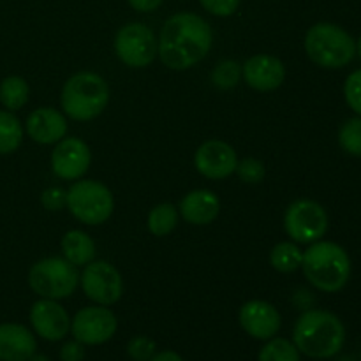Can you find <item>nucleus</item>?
I'll list each match as a JSON object with an SVG mask.
<instances>
[{
    "label": "nucleus",
    "mask_w": 361,
    "mask_h": 361,
    "mask_svg": "<svg viewBox=\"0 0 361 361\" xmlns=\"http://www.w3.org/2000/svg\"><path fill=\"white\" fill-rule=\"evenodd\" d=\"M305 51L319 67L341 69L355 59L356 41L338 25L321 21L307 30Z\"/></svg>",
    "instance_id": "obj_5"
},
{
    "label": "nucleus",
    "mask_w": 361,
    "mask_h": 361,
    "mask_svg": "<svg viewBox=\"0 0 361 361\" xmlns=\"http://www.w3.org/2000/svg\"><path fill=\"white\" fill-rule=\"evenodd\" d=\"M127 353L134 361H150L155 355V342L145 335H140V337L130 338Z\"/></svg>",
    "instance_id": "obj_30"
},
{
    "label": "nucleus",
    "mask_w": 361,
    "mask_h": 361,
    "mask_svg": "<svg viewBox=\"0 0 361 361\" xmlns=\"http://www.w3.org/2000/svg\"><path fill=\"white\" fill-rule=\"evenodd\" d=\"M30 323L35 334L49 342L62 341L71 330V319L67 310L56 300L42 298L32 305Z\"/></svg>",
    "instance_id": "obj_14"
},
{
    "label": "nucleus",
    "mask_w": 361,
    "mask_h": 361,
    "mask_svg": "<svg viewBox=\"0 0 361 361\" xmlns=\"http://www.w3.org/2000/svg\"><path fill=\"white\" fill-rule=\"evenodd\" d=\"M41 203L49 212L63 210L67 207V190L62 187H49L42 192Z\"/></svg>",
    "instance_id": "obj_31"
},
{
    "label": "nucleus",
    "mask_w": 361,
    "mask_h": 361,
    "mask_svg": "<svg viewBox=\"0 0 361 361\" xmlns=\"http://www.w3.org/2000/svg\"><path fill=\"white\" fill-rule=\"evenodd\" d=\"M67 208L83 224L99 226L111 217L115 201L104 183L80 180L67 190Z\"/></svg>",
    "instance_id": "obj_7"
},
{
    "label": "nucleus",
    "mask_w": 361,
    "mask_h": 361,
    "mask_svg": "<svg viewBox=\"0 0 361 361\" xmlns=\"http://www.w3.org/2000/svg\"><path fill=\"white\" fill-rule=\"evenodd\" d=\"M242 76V66L235 60H222L212 71V83L221 90H231L238 85Z\"/></svg>",
    "instance_id": "obj_27"
},
{
    "label": "nucleus",
    "mask_w": 361,
    "mask_h": 361,
    "mask_svg": "<svg viewBox=\"0 0 361 361\" xmlns=\"http://www.w3.org/2000/svg\"><path fill=\"white\" fill-rule=\"evenodd\" d=\"M62 252L66 259L74 267H87L95 257V243L87 233L73 229L63 235Z\"/></svg>",
    "instance_id": "obj_20"
},
{
    "label": "nucleus",
    "mask_w": 361,
    "mask_h": 361,
    "mask_svg": "<svg viewBox=\"0 0 361 361\" xmlns=\"http://www.w3.org/2000/svg\"><path fill=\"white\" fill-rule=\"evenodd\" d=\"M28 361H48V360H46V356H42V355H34Z\"/></svg>",
    "instance_id": "obj_36"
},
{
    "label": "nucleus",
    "mask_w": 361,
    "mask_h": 361,
    "mask_svg": "<svg viewBox=\"0 0 361 361\" xmlns=\"http://www.w3.org/2000/svg\"><path fill=\"white\" fill-rule=\"evenodd\" d=\"M204 11L219 18H228L236 13L240 6V0H200Z\"/></svg>",
    "instance_id": "obj_32"
},
{
    "label": "nucleus",
    "mask_w": 361,
    "mask_h": 361,
    "mask_svg": "<svg viewBox=\"0 0 361 361\" xmlns=\"http://www.w3.org/2000/svg\"><path fill=\"white\" fill-rule=\"evenodd\" d=\"M80 281L85 295L99 305H113L123 295L122 275L106 261L88 263Z\"/></svg>",
    "instance_id": "obj_10"
},
{
    "label": "nucleus",
    "mask_w": 361,
    "mask_h": 361,
    "mask_svg": "<svg viewBox=\"0 0 361 361\" xmlns=\"http://www.w3.org/2000/svg\"><path fill=\"white\" fill-rule=\"evenodd\" d=\"M23 141V126L13 111H0V155L13 154Z\"/></svg>",
    "instance_id": "obj_21"
},
{
    "label": "nucleus",
    "mask_w": 361,
    "mask_h": 361,
    "mask_svg": "<svg viewBox=\"0 0 361 361\" xmlns=\"http://www.w3.org/2000/svg\"><path fill=\"white\" fill-rule=\"evenodd\" d=\"M27 134L41 145H53L67 134V120L53 108H39L27 118Z\"/></svg>",
    "instance_id": "obj_18"
},
{
    "label": "nucleus",
    "mask_w": 361,
    "mask_h": 361,
    "mask_svg": "<svg viewBox=\"0 0 361 361\" xmlns=\"http://www.w3.org/2000/svg\"><path fill=\"white\" fill-rule=\"evenodd\" d=\"M28 284L41 298L62 300L73 295L80 284L76 267L62 257L37 261L28 271Z\"/></svg>",
    "instance_id": "obj_6"
},
{
    "label": "nucleus",
    "mask_w": 361,
    "mask_h": 361,
    "mask_svg": "<svg viewBox=\"0 0 361 361\" xmlns=\"http://www.w3.org/2000/svg\"><path fill=\"white\" fill-rule=\"evenodd\" d=\"M242 76L250 88L259 92L277 90L286 78L284 63L274 55H254L242 66Z\"/></svg>",
    "instance_id": "obj_16"
},
{
    "label": "nucleus",
    "mask_w": 361,
    "mask_h": 361,
    "mask_svg": "<svg viewBox=\"0 0 361 361\" xmlns=\"http://www.w3.org/2000/svg\"><path fill=\"white\" fill-rule=\"evenodd\" d=\"M238 157L231 145L221 140L204 141L194 155V166L208 180H224L236 171Z\"/></svg>",
    "instance_id": "obj_12"
},
{
    "label": "nucleus",
    "mask_w": 361,
    "mask_h": 361,
    "mask_svg": "<svg viewBox=\"0 0 361 361\" xmlns=\"http://www.w3.org/2000/svg\"><path fill=\"white\" fill-rule=\"evenodd\" d=\"M150 361H183V358L175 351H162L152 356Z\"/></svg>",
    "instance_id": "obj_35"
},
{
    "label": "nucleus",
    "mask_w": 361,
    "mask_h": 361,
    "mask_svg": "<svg viewBox=\"0 0 361 361\" xmlns=\"http://www.w3.org/2000/svg\"><path fill=\"white\" fill-rule=\"evenodd\" d=\"M28 101V85L21 76H7L0 83V102L9 111L21 109Z\"/></svg>",
    "instance_id": "obj_23"
},
{
    "label": "nucleus",
    "mask_w": 361,
    "mask_h": 361,
    "mask_svg": "<svg viewBox=\"0 0 361 361\" xmlns=\"http://www.w3.org/2000/svg\"><path fill=\"white\" fill-rule=\"evenodd\" d=\"M338 145L345 154L361 157V116H355L342 123L338 130Z\"/></svg>",
    "instance_id": "obj_26"
},
{
    "label": "nucleus",
    "mask_w": 361,
    "mask_h": 361,
    "mask_svg": "<svg viewBox=\"0 0 361 361\" xmlns=\"http://www.w3.org/2000/svg\"><path fill=\"white\" fill-rule=\"evenodd\" d=\"M214 42L210 25L194 13L173 14L162 25L157 55L173 71H187L208 55Z\"/></svg>",
    "instance_id": "obj_1"
},
{
    "label": "nucleus",
    "mask_w": 361,
    "mask_h": 361,
    "mask_svg": "<svg viewBox=\"0 0 361 361\" xmlns=\"http://www.w3.org/2000/svg\"><path fill=\"white\" fill-rule=\"evenodd\" d=\"M62 109L69 118L88 122L101 115L109 102V87L95 73H78L62 88Z\"/></svg>",
    "instance_id": "obj_4"
},
{
    "label": "nucleus",
    "mask_w": 361,
    "mask_h": 361,
    "mask_svg": "<svg viewBox=\"0 0 361 361\" xmlns=\"http://www.w3.org/2000/svg\"><path fill=\"white\" fill-rule=\"evenodd\" d=\"M115 51L126 66L147 67L157 56V39L147 25H123L115 37Z\"/></svg>",
    "instance_id": "obj_9"
},
{
    "label": "nucleus",
    "mask_w": 361,
    "mask_h": 361,
    "mask_svg": "<svg viewBox=\"0 0 361 361\" xmlns=\"http://www.w3.org/2000/svg\"><path fill=\"white\" fill-rule=\"evenodd\" d=\"M302 270L316 289L323 293H338L351 277V259L338 243L317 240L303 252Z\"/></svg>",
    "instance_id": "obj_3"
},
{
    "label": "nucleus",
    "mask_w": 361,
    "mask_h": 361,
    "mask_svg": "<svg viewBox=\"0 0 361 361\" xmlns=\"http://www.w3.org/2000/svg\"><path fill=\"white\" fill-rule=\"evenodd\" d=\"M221 200L212 190L200 189L185 194L180 201V214L189 224L207 226L219 217Z\"/></svg>",
    "instance_id": "obj_19"
},
{
    "label": "nucleus",
    "mask_w": 361,
    "mask_h": 361,
    "mask_svg": "<svg viewBox=\"0 0 361 361\" xmlns=\"http://www.w3.org/2000/svg\"><path fill=\"white\" fill-rule=\"evenodd\" d=\"M284 228L296 243H314L326 235L328 214L316 201L298 200L286 210Z\"/></svg>",
    "instance_id": "obj_8"
},
{
    "label": "nucleus",
    "mask_w": 361,
    "mask_h": 361,
    "mask_svg": "<svg viewBox=\"0 0 361 361\" xmlns=\"http://www.w3.org/2000/svg\"><path fill=\"white\" fill-rule=\"evenodd\" d=\"M344 342V324L328 310H307L293 328V344L314 360H328L338 355Z\"/></svg>",
    "instance_id": "obj_2"
},
{
    "label": "nucleus",
    "mask_w": 361,
    "mask_h": 361,
    "mask_svg": "<svg viewBox=\"0 0 361 361\" xmlns=\"http://www.w3.org/2000/svg\"><path fill=\"white\" fill-rule=\"evenodd\" d=\"M134 11L137 13H152V11L159 9L162 0H127Z\"/></svg>",
    "instance_id": "obj_34"
},
{
    "label": "nucleus",
    "mask_w": 361,
    "mask_h": 361,
    "mask_svg": "<svg viewBox=\"0 0 361 361\" xmlns=\"http://www.w3.org/2000/svg\"><path fill=\"white\" fill-rule=\"evenodd\" d=\"M37 351L34 334L23 324H0V361H28Z\"/></svg>",
    "instance_id": "obj_17"
},
{
    "label": "nucleus",
    "mask_w": 361,
    "mask_h": 361,
    "mask_svg": "<svg viewBox=\"0 0 361 361\" xmlns=\"http://www.w3.org/2000/svg\"><path fill=\"white\" fill-rule=\"evenodd\" d=\"M236 173H238L242 182L259 183L261 180L264 178L267 169H264V164L261 161H257V159H252V157H247L243 159V161H238V164H236Z\"/></svg>",
    "instance_id": "obj_29"
},
{
    "label": "nucleus",
    "mask_w": 361,
    "mask_h": 361,
    "mask_svg": "<svg viewBox=\"0 0 361 361\" xmlns=\"http://www.w3.org/2000/svg\"><path fill=\"white\" fill-rule=\"evenodd\" d=\"M240 324L250 337L257 341H270L281 330V314L271 303L250 300L240 309Z\"/></svg>",
    "instance_id": "obj_15"
},
{
    "label": "nucleus",
    "mask_w": 361,
    "mask_h": 361,
    "mask_svg": "<svg viewBox=\"0 0 361 361\" xmlns=\"http://www.w3.org/2000/svg\"><path fill=\"white\" fill-rule=\"evenodd\" d=\"M344 97L349 108L361 116V69L355 71L345 78Z\"/></svg>",
    "instance_id": "obj_28"
},
{
    "label": "nucleus",
    "mask_w": 361,
    "mask_h": 361,
    "mask_svg": "<svg viewBox=\"0 0 361 361\" xmlns=\"http://www.w3.org/2000/svg\"><path fill=\"white\" fill-rule=\"evenodd\" d=\"M90 162V148L80 137H63L51 154L53 173L62 180L81 178L88 171Z\"/></svg>",
    "instance_id": "obj_13"
},
{
    "label": "nucleus",
    "mask_w": 361,
    "mask_h": 361,
    "mask_svg": "<svg viewBox=\"0 0 361 361\" xmlns=\"http://www.w3.org/2000/svg\"><path fill=\"white\" fill-rule=\"evenodd\" d=\"M85 356L83 344H80L78 341L67 342L60 349V360L62 361H81Z\"/></svg>",
    "instance_id": "obj_33"
},
{
    "label": "nucleus",
    "mask_w": 361,
    "mask_h": 361,
    "mask_svg": "<svg viewBox=\"0 0 361 361\" xmlns=\"http://www.w3.org/2000/svg\"><path fill=\"white\" fill-rule=\"evenodd\" d=\"M257 361H300V351L288 338H270L259 351Z\"/></svg>",
    "instance_id": "obj_25"
},
{
    "label": "nucleus",
    "mask_w": 361,
    "mask_h": 361,
    "mask_svg": "<svg viewBox=\"0 0 361 361\" xmlns=\"http://www.w3.org/2000/svg\"><path fill=\"white\" fill-rule=\"evenodd\" d=\"M303 252L298 245L293 242H282L271 249L270 263L281 274H291L302 268Z\"/></svg>",
    "instance_id": "obj_22"
},
{
    "label": "nucleus",
    "mask_w": 361,
    "mask_h": 361,
    "mask_svg": "<svg viewBox=\"0 0 361 361\" xmlns=\"http://www.w3.org/2000/svg\"><path fill=\"white\" fill-rule=\"evenodd\" d=\"M356 53H358V56L361 59V35L358 37V42H356Z\"/></svg>",
    "instance_id": "obj_37"
},
{
    "label": "nucleus",
    "mask_w": 361,
    "mask_h": 361,
    "mask_svg": "<svg viewBox=\"0 0 361 361\" xmlns=\"http://www.w3.org/2000/svg\"><path fill=\"white\" fill-rule=\"evenodd\" d=\"M116 317L106 307H85L74 316L71 331L83 345H101L115 335Z\"/></svg>",
    "instance_id": "obj_11"
},
{
    "label": "nucleus",
    "mask_w": 361,
    "mask_h": 361,
    "mask_svg": "<svg viewBox=\"0 0 361 361\" xmlns=\"http://www.w3.org/2000/svg\"><path fill=\"white\" fill-rule=\"evenodd\" d=\"M178 210L171 203H161L148 214V231L154 236H166L176 228Z\"/></svg>",
    "instance_id": "obj_24"
}]
</instances>
